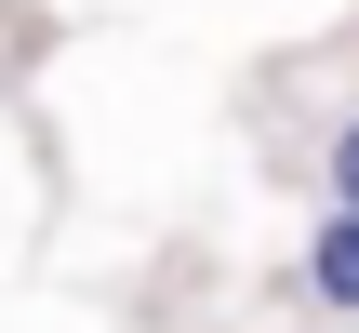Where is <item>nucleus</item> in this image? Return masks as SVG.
<instances>
[{"instance_id": "1", "label": "nucleus", "mask_w": 359, "mask_h": 333, "mask_svg": "<svg viewBox=\"0 0 359 333\" xmlns=\"http://www.w3.org/2000/svg\"><path fill=\"white\" fill-rule=\"evenodd\" d=\"M293 307H320V320H359V214H306V254H293Z\"/></svg>"}, {"instance_id": "2", "label": "nucleus", "mask_w": 359, "mask_h": 333, "mask_svg": "<svg viewBox=\"0 0 359 333\" xmlns=\"http://www.w3.org/2000/svg\"><path fill=\"white\" fill-rule=\"evenodd\" d=\"M320 200H333V214H359V107L320 133Z\"/></svg>"}]
</instances>
